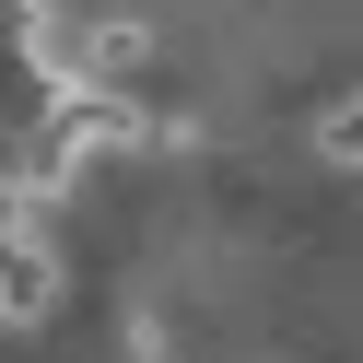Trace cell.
<instances>
[{
  "label": "cell",
  "mask_w": 363,
  "mask_h": 363,
  "mask_svg": "<svg viewBox=\"0 0 363 363\" xmlns=\"http://www.w3.org/2000/svg\"><path fill=\"white\" fill-rule=\"evenodd\" d=\"M48 305H59V246L12 211L0 223V316H48Z\"/></svg>",
  "instance_id": "6da1fadb"
},
{
  "label": "cell",
  "mask_w": 363,
  "mask_h": 363,
  "mask_svg": "<svg viewBox=\"0 0 363 363\" xmlns=\"http://www.w3.org/2000/svg\"><path fill=\"white\" fill-rule=\"evenodd\" d=\"M316 152H328V164H363V94H352V106H328V118H316Z\"/></svg>",
  "instance_id": "7a4b0ae2"
}]
</instances>
